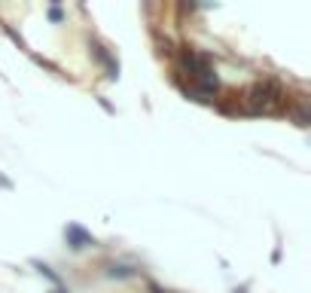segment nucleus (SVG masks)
Returning <instances> with one entry per match:
<instances>
[{"label": "nucleus", "mask_w": 311, "mask_h": 293, "mask_svg": "<svg viewBox=\"0 0 311 293\" xmlns=\"http://www.w3.org/2000/svg\"><path fill=\"white\" fill-rule=\"evenodd\" d=\"M64 242H67L70 251H82V248L95 245V235H92L89 229H82L79 223H67V226H64Z\"/></svg>", "instance_id": "nucleus-1"}, {"label": "nucleus", "mask_w": 311, "mask_h": 293, "mask_svg": "<svg viewBox=\"0 0 311 293\" xmlns=\"http://www.w3.org/2000/svg\"><path fill=\"white\" fill-rule=\"evenodd\" d=\"M272 92L278 95V89H275V83H266V86L260 83V86H253V89L247 92V101L253 104V110H263V107H266L269 101H275V98H272Z\"/></svg>", "instance_id": "nucleus-2"}, {"label": "nucleus", "mask_w": 311, "mask_h": 293, "mask_svg": "<svg viewBox=\"0 0 311 293\" xmlns=\"http://www.w3.org/2000/svg\"><path fill=\"white\" fill-rule=\"evenodd\" d=\"M31 266H34V269H37V272H40V275H43L46 281H52L55 287H61V278H58V275H55V272H52V269H49L46 263H40V260H31Z\"/></svg>", "instance_id": "nucleus-3"}, {"label": "nucleus", "mask_w": 311, "mask_h": 293, "mask_svg": "<svg viewBox=\"0 0 311 293\" xmlns=\"http://www.w3.org/2000/svg\"><path fill=\"white\" fill-rule=\"evenodd\" d=\"M107 275H110V278H131L134 269H128V266H122V263H110V266H107Z\"/></svg>", "instance_id": "nucleus-4"}, {"label": "nucleus", "mask_w": 311, "mask_h": 293, "mask_svg": "<svg viewBox=\"0 0 311 293\" xmlns=\"http://www.w3.org/2000/svg\"><path fill=\"white\" fill-rule=\"evenodd\" d=\"M49 18H52V21H61V18H64L61 6H55V3H52V6H49Z\"/></svg>", "instance_id": "nucleus-5"}, {"label": "nucleus", "mask_w": 311, "mask_h": 293, "mask_svg": "<svg viewBox=\"0 0 311 293\" xmlns=\"http://www.w3.org/2000/svg\"><path fill=\"white\" fill-rule=\"evenodd\" d=\"M0 190H12V180H9V177H3V174H0Z\"/></svg>", "instance_id": "nucleus-6"}, {"label": "nucleus", "mask_w": 311, "mask_h": 293, "mask_svg": "<svg viewBox=\"0 0 311 293\" xmlns=\"http://www.w3.org/2000/svg\"><path fill=\"white\" fill-rule=\"evenodd\" d=\"M150 293H165V290H162L159 284H150Z\"/></svg>", "instance_id": "nucleus-7"}, {"label": "nucleus", "mask_w": 311, "mask_h": 293, "mask_svg": "<svg viewBox=\"0 0 311 293\" xmlns=\"http://www.w3.org/2000/svg\"><path fill=\"white\" fill-rule=\"evenodd\" d=\"M235 293H247V284H241V287H235Z\"/></svg>", "instance_id": "nucleus-8"}, {"label": "nucleus", "mask_w": 311, "mask_h": 293, "mask_svg": "<svg viewBox=\"0 0 311 293\" xmlns=\"http://www.w3.org/2000/svg\"><path fill=\"white\" fill-rule=\"evenodd\" d=\"M52 293H70V290H64V287H55V290H52Z\"/></svg>", "instance_id": "nucleus-9"}]
</instances>
